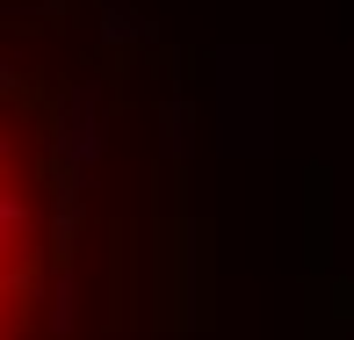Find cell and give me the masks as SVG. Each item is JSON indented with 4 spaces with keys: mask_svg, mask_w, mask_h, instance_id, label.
Wrapping results in <instances>:
<instances>
[{
    "mask_svg": "<svg viewBox=\"0 0 354 340\" xmlns=\"http://www.w3.org/2000/svg\"><path fill=\"white\" fill-rule=\"evenodd\" d=\"M58 22L0 0V340H87L109 174Z\"/></svg>",
    "mask_w": 354,
    "mask_h": 340,
    "instance_id": "6da1fadb",
    "label": "cell"
}]
</instances>
